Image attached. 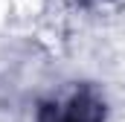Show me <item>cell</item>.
<instances>
[{"label": "cell", "instance_id": "cell-1", "mask_svg": "<svg viewBox=\"0 0 125 122\" xmlns=\"http://www.w3.org/2000/svg\"><path fill=\"white\" fill-rule=\"evenodd\" d=\"M41 122H102V105L90 93H73L61 105L44 108Z\"/></svg>", "mask_w": 125, "mask_h": 122}]
</instances>
